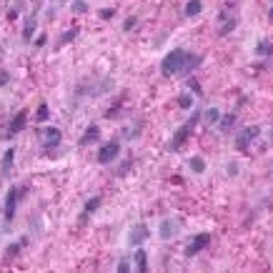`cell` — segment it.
Returning <instances> with one entry per match:
<instances>
[{
	"instance_id": "cell-1",
	"label": "cell",
	"mask_w": 273,
	"mask_h": 273,
	"mask_svg": "<svg viewBox=\"0 0 273 273\" xmlns=\"http://www.w3.org/2000/svg\"><path fill=\"white\" fill-rule=\"evenodd\" d=\"M185 53H188V50H183V48L171 50V53H168V55L160 60V73H163L165 78H173V75H178V73H181V68H183Z\"/></svg>"
},
{
	"instance_id": "cell-2",
	"label": "cell",
	"mask_w": 273,
	"mask_h": 273,
	"mask_svg": "<svg viewBox=\"0 0 273 273\" xmlns=\"http://www.w3.org/2000/svg\"><path fill=\"white\" fill-rule=\"evenodd\" d=\"M35 136L40 138V145H43V151H53V148H58L60 140H63L60 128H53V125H40V128L35 131Z\"/></svg>"
},
{
	"instance_id": "cell-3",
	"label": "cell",
	"mask_w": 273,
	"mask_h": 273,
	"mask_svg": "<svg viewBox=\"0 0 273 273\" xmlns=\"http://www.w3.org/2000/svg\"><path fill=\"white\" fill-rule=\"evenodd\" d=\"M208 243H211V233H205V230H203V233H196V236L191 238V243L185 246L183 256H185V258H196V256L201 253V250H203Z\"/></svg>"
},
{
	"instance_id": "cell-4",
	"label": "cell",
	"mask_w": 273,
	"mask_h": 273,
	"mask_svg": "<svg viewBox=\"0 0 273 273\" xmlns=\"http://www.w3.org/2000/svg\"><path fill=\"white\" fill-rule=\"evenodd\" d=\"M118 156H120V143L118 140H108L106 145L98 148V163H103V165L118 160Z\"/></svg>"
},
{
	"instance_id": "cell-5",
	"label": "cell",
	"mask_w": 273,
	"mask_h": 273,
	"mask_svg": "<svg viewBox=\"0 0 273 273\" xmlns=\"http://www.w3.org/2000/svg\"><path fill=\"white\" fill-rule=\"evenodd\" d=\"M18 198H20V188L18 185H10L8 193H5V208H3V216H5V223H10L15 218V208H18Z\"/></svg>"
},
{
	"instance_id": "cell-6",
	"label": "cell",
	"mask_w": 273,
	"mask_h": 273,
	"mask_svg": "<svg viewBox=\"0 0 273 273\" xmlns=\"http://www.w3.org/2000/svg\"><path fill=\"white\" fill-rule=\"evenodd\" d=\"M258 133H261L258 125H248V128H243V131L236 136V148H238V151H248L250 143L258 138Z\"/></svg>"
},
{
	"instance_id": "cell-7",
	"label": "cell",
	"mask_w": 273,
	"mask_h": 273,
	"mask_svg": "<svg viewBox=\"0 0 273 273\" xmlns=\"http://www.w3.org/2000/svg\"><path fill=\"white\" fill-rule=\"evenodd\" d=\"M148 236H151V228L145 226V223H136V226L128 230V246L138 248L143 241H148Z\"/></svg>"
},
{
	"instance_id": "cell-8",
	"label": "cell",
	"mask_w": 273,
	"mask_h": 273,
	"mask_svg": "<svg viewBox=\"0 0 273 273\" xmlns=\"http://www.w3.org/2000/svg\"><path fill=\"white\" fill-rule=\"evenodd\" d=\"M191 133H193V125H181V128L173 133V140H171V145H168V148H171V151H181L183 148V145L188 143V138H191Z\"/></svg>"
},
{
	"instance_id": "cell-9",
	"label": "cell",
	"mask_w": 273,
	"mask_h": 273,
	"mask_svg": "<svg viewBox=\"0 0 273 273\" xmlns=\"http://www.w3.org/2000/svg\"><path fill=\"white\" fill-rule=\"evenodd\" d=\"M25 123H28V111L23 108V111H18V113L13 115V120H10V125H8V133H5V138H15L20 131L25 128Z\"/></svg>"
},
{
	"instance_id": "cell-10",
	"label": "cell",
	"mask_w": 273,
	"mask_h": 273,
	"mask_svg": "<svg viewBox=\"0 0 273 273\" xmlns=\"http://www.w3.org/2000/svg\"><path fill=\"white\" fill-rule=\"evenodd\" d=\"M176 233H178V221H173V218L160 221V226H158V236H160V241H173Z\"/></svg>"
},
{
	"instance_id": "cell-11",
	"label": "cell",
	"mask_w": 273,
	"mask_h": 273,
	"mask_svg": "<svg viewBox=\"0 0 273 273\" xmlns=\"http://www.w3.org/2000/svg\"><path fill=\"white\" fill-rule=\"evenodd\" d=\"M201 63H203V58L201 55H196V53H185V60H183V68H181V73L178 75H191L198 66H201Z\"/></svg>"
},
{
	"instance_id": "cell-12",
	"label": "cell",
	"mask_w": 273,
	"mask_h": 273,
	"mask_svg": "<svg viewBox=\"0 0 273 273\" xmlns=\"http://www.w3.org/2000/svg\"><path fill=\"white\" fill-rule=\"evenodd\" d=\"M98 208H100V196L88 198V201H86V208H83V213H80V218H78V221H80V226H86V223H88V218L98 211Z\"/></svg>"
},
{
	"instance_id": "cell-13",
	"label": "cell",
	"mask_w": 273,
	"mask_h": 273,
	"mask_svg": "<svg viewBox=\"0 0 273 273\" xmlns=\"http://www.w3.org/2000/svg\"><path fill=\"white\" fill-rule=\"evenodd\" d=\"M98 138H100V128H98V123H91L88 128H86V133L80 136V140H78V143H80V145H93Z\"/></svg>"
},
{
	"instance_id": "cell-14",
	"label": "cell",
	"mask_w": 273,
	"mask_h": 273,
	"mask_svg": "<svg viewBox=\"0 0 273 273\" xmlns=\"http://www.w3.org/2000/svg\"><path fill=\"white\" fill-rule=\"evenodd\" d=\"M78 35H80V30H78V28H70V30H66V33H63V35L55 40V53H58V50H63L66 46H70V43H73V40H75Z\"/></svg>"
},
{
	"instance_id": "cell-15",
	"label": "cell",
	"mask_w": 273,
	"mask_h": 273,
	"mask_svg": "<svg viewBox=\"0 0 273 273\" xmlns=\"http://www.w3.org/2000/svg\"><path fill=\"white\" fill-rule=\"evenodd\" d=\"M28 246V236H23V238H20V241H15V243H10L8 248H5V261H13L18 253H20V250H23Z\"/></svg>"
},
{
	"instance_id": "cell-16",
	"label": "cell",
	"mask_w": 273,
	"mask_h": 273,
	"mask_svg": "<svg viewBox=\"0 0 273 273\" xmlns=\"http://www.w3.org/2000/svg\"><path fill=\"white\" fill-rule=\"evenodd\" d=\"M253 53H256L258 58H271V55H273V40H268V38L258 40L256 48H253Z\"/></svg>"
},
{
	"instance_id": "cell-17",
	"label": "cell",
	"mask_w": 273,
	"mask_h": 273,
	"mask_svg": "<svg viewBox=\"0 0 273 273\" xmlns=\"http://www.w3.org/2000/svg\"><path fill=\"white\" fill-rule=\"evenodd\" d=\"M35 25H38V15H30V18L25 20V28H23V40L33 43V38H35Z\"/></svg>"
},
{
	"instance_id": "cell-18",
	"label": "cell",
	"mask_w": 273,
	"mask_h": 273,
	"mask_svg": "<svg viewBox=\"0 0 273 273\" xmlns=\"http://www.w3.org/2000/svg\"><path fill=\"white\" fill-rule=\"evenodd\" d=\"M238 25V18L236 15H230V18H226L223 20V25L218 28V38H226V35H230V33H233V28Z\"/></svg>"
},
{
	"instance_id": "cell-19",
	"label": "cell",
	"mask_w": 273,
	"mask_h": 273,
	"mask_svg": "<svg viewBox=\"0 0 273 273\" xmlns=\"http://www.w3.org/2000/svg\"><path fill=\"white\" fill-rule=\"evenodd\" d=\"M133 261H136L138 273H145V271H148V256H145V250H143V248H136V256H133Z\"/></svg>"
},
{
	"instance_id": "cell-20",
	"label": "cell",
	"mask_w": 273,
	"mask_h": 273,
	"mask_svg": "<svg viewBox=\"0 0 273 273\" xmlns=\"http://www.w3.org/2000/svg\"><path fill=\"white\" fill-rule=\"evenodd\" d=\"M201 10H203V3H201V0H188L185 8H183V15H185V18H196Z\"/></svg>"
},
{
	"instance_id": "cell-21",
	"label": "cell",
	"mask_w": 273,
	"mask_h": 273,
	"mask_svg": "<svg viewBox=\"0 0 273 273\" xmlns=\"http://www.w3.org/2000/svg\"><path fill=\"white\" fill-rule=\"evenodd\" d=\"M13 158H15V151L13 148H5V153H3V160H0V171H3V176L5 173H10V168H13Z\"/></svg>"
},
{
	"instance_id": "cell-22",
	"label": "cell",
	"mask_w": 273,
	"mask_h": 273,
	"mask_svg": "<svg viewBox=\"0 0 273 273\" xmlns=\"http://www.w3.org/2000/svg\"><path fill=\"white\" fill-rule=\"evenodd\" d=\"M221 120V111L218 108H208L205 113H203V123L205 125H213V123H218Z\"/></svg>"
},
{
	"instance_id": "cell-23",
	"label": "cell",
	"mask_w": 273,
	"mask_h": 273,
	"mask_svg": "<svg viewBox=\"0 0 273 273\" xmlns=\"http://www.w3.org/2000/svg\"><path fill=\"white\" fill-rule=\"evenodd\" d=\"M188 165H191L193 173H205V160H203L201 156H193L191 160H188Z\"/></svg>"
},
{
	"instance_id": "cell-24",
	"label": "cell",
	"mask_w": 273,
	"mask_h": 273,
	"mask_svg": "<svg viewBox=\"0 0 273 273\" xmlns=\"http://www.w3.org/2000/svg\"><path fill=\"white\" fill-rule=\"evenodd\" d=\"M178 108H183V111L193 108V95H191V93H181V95H178Z\"/></svg>"
},
{
	"instance_id": "cell-25",
	"label": "cell",
	"mask_w": 273,
	"mask_h": 273,
	"mask_svg": "<svg viewBox=\"0 0 273 273\" xmlns=\"http://www.w3.org/2000/svg\"><path fill=\"white\" fill-rule=\"evenodd\" d=\"M233 123H236V113L221 115V131H230V128H233Z\"/></svg>"
},
{
	"instance_id": "cell-26",
	"label": "cell",
	"mask_w": 273,
	"mask_h": 273,
	"mask_svg": "<svg viewBox=\"0 0 273 273\" xmlns=\"http://www.w3.org/2000/svg\"><path fill=\"white\" fill-rule=\"evenodd\" d=\"M48 103H40V106H38V113H35V118H38V123H46L48 120Z\"/></svg>"
},
{
	"instance_id": "cell-27",
	"label": "cell",
	"mask_w": 273,
	"mask_h": 273,
	"mask_svg": "<svg viewBox=\"0 0 273 273\" xmlns=\"http://www.w3.org/2000/svg\"><path fill=\"white\" fill-rule=\"evenodd\" d=\"M70 10H73L75 15H83V13H88V5L83 3V0H75V3L70 5Z\"/></svg>"
},
{
	"instance_id": "cell-28",
	"label": "cell",
	"mask_w": 273,
	"mask_h": 273,
	"mask_svg": "<svg viewBox=\"0 0 273 273\" xmlns=\"http://www.w3.org/2000/svg\"><path fill=\"white\" fill-rule=\"evenodd\" d=\"M46 43H48V33H38V35L33 38V46H35V48H43Z\"/></svg>"
},
{
	"instance_id": "cell-29",
	"label": "cell",
	"mask_w": 273,
	"mask_h": 273,
	"mask_svg": "<svg viewBox=\"0 0 273 273\" xmlns=\"http://www.w3.org/2000/svg\"><path fill=\"white\" fill-rule=\"evenodd\" d=\"M188 88H191L193 93H198V95H203V91H201V86H198V80H196L193 75H188Z\"/></svg>"
},
{
	"instance_id": "cell-30",
	"label": "cell",
	"mask_w": 273,
	"mask_h": 273,
	"mask_svg": "<svg viewBox=\"0 0 273 273\" xmlns=\"http://www.w3.org/2000/svg\"><path fill=\"white\" fill-rule=\"evenodd\" d=\"M8 83H10V73H8L5 68H0V88L8 86Z\"/></svg>"
},
{
	"instance_id": "cell-31",
	"label": "cell",
	"mask_w": 273,
	"mask_h": 273,
	"mask_svg": "<svg viewBox=\"0 0 273 273\" xmlns=\"http://www.w3.org/2000/svg\"><path fill=\"white\" fill-rule=\"evenodd\" d=\"M136 23H138V18H136V15H131V18H125L123 28H125V30H133V28H136Z\"/></svg>"
},
{
	"instance_id": "cell-32",
	"label": "cell",
	"mask_w": 273,
	"mask_h": 273,
	"mask_svg": "<svg viewBox=\"0 0 273 273\" xmlns=\"http://www.w3.org/2000/svg\"><path fill=\"white\" fill-rule=\"evenodd\" d=\"M115 271H118V273H131V263L123 258V261H118V268H115Z\"/></svg>"
},
{
	"instance_id": "cell-33",
	"label": "cell",
	"mask_w": 273,
	"mask_h": 273,
	"mask_svg": "<svg viewBox=\"0 0 273 273\" xmlns=\"http://www.w3.org/2000/svg\"><path fill=\"white\" fill-rule=\"evenodd\" d=\"M226 173H228V176H236V173H238V163L230 160V163L226 165Z\"/></svg>"
},
{
	"instance_id": "cell-34",
	"label": "cell",
	"mask_w": 273,
	"mask_h": 273,
	"mask_svg": "<svg viewBox=\"0 0 273 273\" xmlns=\"http://www.w3.org/2000/svg\"><path fill=\"white\" fill-rule=\"evenodd\" d=\"M100 18H103V20H111V18H115V10H113V8H103V10H100Z\"/></svg>"
},
{
	"instance_id": "cell-35",
	"label": "cell",
	"mask_w": 273,
	"mask_h": 273,
	"mask_svg": "<svg viewBox=\"0 0 273 273\" xmlns=\"http://www.w3.org/2000/svg\"><path fill=\"white\" fill-rule=\"evenodd\" d=\"M15 18H18V10L10 8V10H8V20H15Z\"/></svg>"
},
{
	"instance_id": "cell-36",
	"label": "cell",
	"mask_w": 273,
	"mask_h": 273,
	"mask_svg": "<svg viewBox=\"0 0 273 273\" xmlns=\"http://www.w3.org/2000/svg\"><path fill=\"white\" fill-rule=\"evenodd\" d=\"M268 20H273V5H271V10H268Z\"/></svg>"
},
{
	"instance_id": "cell-37",
	"label": "cell",
	"mask_w": 273,
	"mask_h": 273,
	"mask_svg": "<svg viewBox=\"0 0 273 273\" xmlns=\"http://www.w3.org/2000/svg\"><path fill=\"white\" fill-rule=\"evenodd\" d=\"M271 143H273V128H271Z\"/></svg>"
}]
</instances>
